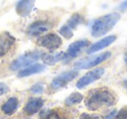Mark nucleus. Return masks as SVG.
<instances>
[{"mask_svg":"<svg viewBox=\"0 0 127 119\" xmlns=\"http://www.w3.org/2000/svg\"><path fill=\"white\" fill-rule=\"evenodd\" d=\"M115 103V95L106 88L92 89L85 99V106L89 110H97L104 107L112 106Z\"/></svg>","mask_w":127,"mask_h":119,"instance_id":"nucleus-1","label":"nucleus"},{"mask_svg":"<svg viewBox=\"0 0 127 119\" xmlns=\"http://www.w3.org/2000/svg\"><path fill=\"white\" fill-rule=\"evenodd\" d=\"M120 15L118 12H112L104 15L96 19L92 25V35L99 37L110 31L119 21Z\"/></svg>","mask_w":127,"mask_h":119,"instance_id":"nucleus-2","label":"nucleus"},{"mask_svg":"<svg viewBox=\"0 0 127 119\" xmlns=\"http://www.w3.org/2000/svg\"><path fill=\"white\" fill-rule=\"evenodd\" d=\"M42 51H32V52H27L24 55H21L11 63L10 69L11 70H18L25 68L40 59L42 58Z\"/></svg>","mask_w":127,"mask_h":119,"instance_id":"nucleus-3","label":"nucleus"},{"mask_svg":"<svg viewBox=\"0 0 127 119\" xmlns=\"http://www.w3.org/2000/svg\"><path fill=\"white\" fill-rule=\"evenodd\" d=\"M111 56V53L110 51L101 53L97 56L90 57V58H82V59L77 61L74 63V68L77 70H85V69H90L96 65L100 64L101 63L109 59Z\"/></svg>","mask_w":127,"mask_h":119,"instance_id":"nucleus-4","label":"nucleus"},{"mask_svg":"<svg viewBox=\"0 0 127 119\" xmlns=\"http://www.w3.org/2000/svg\"><path fill=\"white\" fill-rule=\"evenodd\" d=\"M37 44L49 51H55L62 45V38L56 33H49L39 37Z\"/></svg>","mask_w":127,"mask_h":119,"instance_id":"nucleus-5","label":"nucleus"},{"mask_svg":"<svg viewBox=\"0 0 127 119\" xmlns=\"http://www.w3.org/2000/svg\"><path fill=\"white\" fill-rule=\"evenodd\" d=\"M78 76V70H68L64 71L63 73L58 75L52 80L51 84V86L52 89H58L64 87L67 84H69L71 81L75 79Z\"/></svg>","mask_w":127,"mask_h":119,"instance_id":"nucleus-6","label":"nucleus"},{"mask_svg":"<svg viewBox=\"0 0 127 119\" xmlns=\"http://www.w3.org/2000/svg\"><path fill=\"white\" fill-rule=\"evenodd\" d=\"M104 74V68H97L93 70L87 72L85 76L81 77L79 80L78 81L76 86L78 89H83L85 86L89 85L92 83L95 82V81L98 80L99 78L103 77Z\"/></svg>","mask_w":127,"mask_h":119,"instance_id":"nucleus-7","label":"nucleus"},{"mask_svg":"<svg viewBox=\"0 0 127 119\" xmlns=\"http://www.w3.org/2000/svg\"><path fill=\"white\" fill-rule=\"evenodd\" d=\"M51 28H52V24L50 23L49 21L38 20V21L34 22L29 26L28 30H27V33L32 37H37V36H39L44 32L48 31Z\"/></svg>","mask_w":127,"mask_h":119,"instance_id":"nucleus-8","label":"nucleus"},{"mask_svg":"<svg viewBox=\"0 0 127 119\" xmlns=\"http://www.w3.org/2000/svg\"><path fill=\"white\" fill-rule=\"evenodd\" d=\"M15 44V37L9 32L4 31L0 34V57L6 55Z\"/></svg>","mask_w":127,"mask_h":119,"instance_id":"nucleus-9","label":"nucleus"},{"mask_svg":"<svg viewBox=\"0 0 127 119\" xmlns=\"http://www.w3.org/2000/svg\"><path fill=\"white\" fill-rule=\"evenodd\" d=\"M89 44H90V42L88 40H78L76 41V42L72 43V44H70L69 48L67 50V57L71 58H77L80 53L82 52L85 48L88 47Z\"/></svg>","mask_w":127,"mask_h":119,"instance_id":"nucleus-10","label":"nucleus"},{"mask_svg":"<svg viewBox=\"0 0 127 119\" xmlns=\"http://www.w3.org/2000/svg\"><path fill=\"white\" fill-rule=\"evenodd\" d=\"M116 36H108V37H104V38L101 39V40L97 41V43L92 44L91 47L88 48V50L86 51L87 54H92V53H95L97 51H99L101 50L104 49V48L108 47L110 44H111L115 40H116Z\"/></svg>","mask_w":127,"mask_h":119,"instance_id":"nucleus-11","label":"nucleus"},{"mask_svg":"<svg viewBox=\"0 0 127 119\" xmlns=\"http://www.w3.org/2000/svg\"><path fill=\"white\" fill-rule=\"evenodd\" d=\"M44 105V100L40 97H32L25 104L24 110L28 115H34L37 113Z\"/></svg>","mask_w":127,"mask_h":119,"instance_id":"nucleus-12","label":"nucleus"},{"mask_svg":"<svg viewBox=\"0 0 127 119\" xmlns=\"http://www.w3.org/2000/svg\"><path fill=\"white\" fill-rule=\"evenodd\" d=\"M36 0H20L16 5V12L20 17H27L31 14Z\"/></svg>","mask_w":127,"mask_h":119,"instance_id":"nucleus-13","label":"nucleus"},{"mask_svg":"<svg viewBox=\"0 0 127 119\" xmlns=\"http://www.w3.org/2000/svg\"><path fill=\"white\" fill-rule=\"evenodd\" d=\"M67 58V55L63 51L57 53H43L42 60L47 65H54L58 62L62 61Z\"/></svg>","mask_w":127,"mask_h":119,"instance_id":"nucleus-14","label":"nucleus"},{"mask_svg":"<svg viewBox=\"0 0 127 119\" xmlns=\"http://www.w3.org/2000/svg\"><path fill=\"white\" fill-rule=\"evenodd\" d=\"M45 70V67L40 63H36V64H31L25 68L19 70L18 74V77H25L29 76L34 75V74H38L43 72Z\"/></svg>","mask_w":127,"mask_h":119,"instance_id":"nucleus-15","label":"nucleus"},{"mask_svg":"<svg viewBox=\"0 0 127 119\" xmlns=\"http://www.w3.org/2000/svg\"><path fill=\"white\" fill-rule=\"evenodd\" d=\"M18 104H19V102L18 99L15 96L12 97H10L4 104L2 105V111L4 112L6 115H12L16 112V110L18 108Z\"/></svg>","mask_w":127,"mask_h":119,"instance_id":"nucleus-16","label":"nucleus"},{"mask_svg":"<svg viewBox=\"0 0 127 119\" xmlns=\"http://www.w3.org/2000/svg\"><path fill=\"white\" fill-rule=\"evenodd\" d=\"M85 23V18L82 15L78 14V13H75L71 16V18L68 20L66 25L69 26L71 30H74L78 25H82V24Z\"/></svg>","mask_w":127,"mask_h":119,"instance_id":"nucleus-17","label":"nucleus"},{"mask_svg":"<svg viewBox=\"0 0 127 119\" xmlns=\"http://www.w3.org/2000/svg\"><path fill=\"white\" fill-rule=\"evenodd\" d=\"M83 99H84V96L81 93H78V92L71 93L65 99V104L67 106H72V105L78 104V103H81V101Z\"/></svg>","mask_w":127,"mask_h":119,"instance_id":"nucleus-18","label":"nucleus"},{"mask_svg":"<svg viewBox=\"0 0 127 119\" xmlns=\"http://www.w3.org/2000/svg\"><path fill=\"white\" fill-rule=\"evenodd\" d=\"M59 33H60V35H62L64 37H65L66 39H70V38H71L73 36V30H71L69 26L64 25L60 28Z\"/></svg>","mask_w":127,"mask_h":119,"instance_id":"nucleus-19","label":"nucleus"},{"mask_svg":"<svg viewBox=\"0 0 127 119\" xmlns=\"http://www.w3.org/2000/svg\"><path fill=\"white\" fill-rule=\"evenodd\" d=\"M44 90V85L42 83H37L32 86L31 91L34 94H42Z\"/></svg>","mask_w":127,"mask_h":119,"instance_id":"nucleus-20","label":"nucleus"},{"mask_svg":"<svg viewBox=\"0 0 127 119\" xmlns=\"http://www.w3.org/2000/svg\"><path fill=\"white\" fill-rule=\"evenodd\" d=\"M53 110H49V109H45V110H43L39 114V117H40L41 119H50L51 117L53 114Z\"/></svg>","mask_w":127,"mask_h":119,"instance_id":"nucleus-21","label":"nucleus"},{"mask_svg":"<svg viewBox=\"0 0 127 119\" xmlns=\"http://www.w3.org/2000/svg\"><path fill=\"white\" fill-rule=\"evenodd\" d=\"M115 119H127V106L122 108L116 115Z\"/></svg>","mask_w":127,"mask_h":119,"instance_id":"nucleus-22","label":"nucleus"},{"mask_svg":"<svg viewBox=\"0 0 127 119\" xmlns=\"http://www.w3.org/2000/svg\"><path fill=\"white\" fill-rule=\"evenodd\" d=\"M79 119H100V117L97 115H90V114L83 113L80 116Z\"/></svg>","mask_w":127,"mask_h":119,"instance_id":"nucleus-23","label":"nucleus"},{"mask_svg":"<svg viewBox=\"0 0 127 119\" xmlns=\"http://www.w3.org/2000/svg\"><path fill=\"white\" fill-rule=\"evenodd\" d=\"M8 91H9L8 86L5 84H4V83H0V96L6 94Z\"/></svg>","mask_w":127,"mask_h":119,"instance_id":"nucleus-24","label":"nucleus"},{"mask_svg":"<svg viewBox=\"0 0 127 119\" xmlns=\"http://www.w3.org/2000/svg\"><path fill=\"white\" fill-rule=\"evenodd\" d=\"M118 10L121 11H125L127 10V0L124 1L123 3L120 4V5L118 6Z\"/></svg>","mask_w":127,"mask_h":119,"instance_id":"nucleus-25","label":"nucleus"},{"mask_svg":"<svg viewBox=\"0 0 127 119\" xmlns=\"http://www.w3.org/2000/svg\"><path fill=\"white\" fill-rule=\"evenodd\" d=\"M116 115H117V111L116 110H111L109 114L106 117V119H115L116 118Z\"/></svg>","mask_w":127,"mask_h":119,"instance_id":"nucleus-26","label":"nucleus"},{"mask_svg":"<svg viewBox=\"0 0 127 119\" xmlns=\"http://www.w3.org/2000/svg\"><path fill=\"white\" fill-rule=\"evenodd\" d=\"M125 63H126V65H127V52L125 53Z\"/></svg>","mask_w":127,"mask_h":119,"instance_id":"nucleus-27","label":"nucleus"},{"mask_svg":"<svg viewBox=\"0 0 127 119\" xmlns=\"http://www.w3.org/2000/svg\"><path fill=\"white\" fill-rule=\"evenodd\" d=\"M124 84H125V89H127V79H126V80H125V82H124Z\"/></svg>","mask_w":127,"mask_h":119,"instance_id":"nucleus-28","label":"nucleus"}]
</instances>
